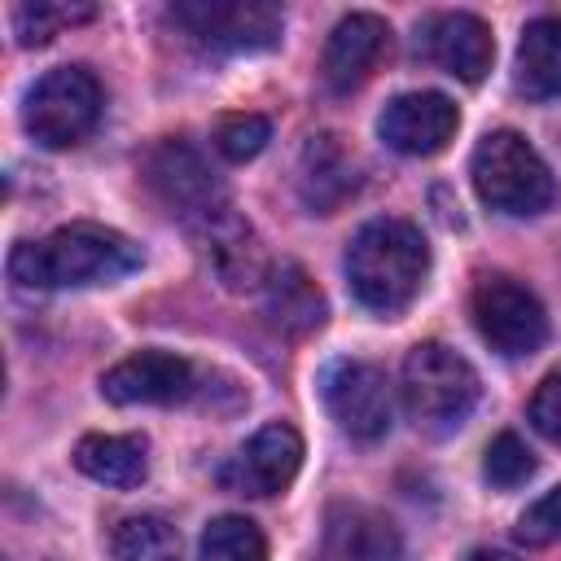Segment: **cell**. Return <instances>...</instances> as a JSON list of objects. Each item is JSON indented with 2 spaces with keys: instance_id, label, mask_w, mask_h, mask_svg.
<instances>
[{
  "instance_id": "obj_1",
  "label": "cell",
  "mask_w": 561,
  "mask_h": 561,
  "mask_svg": "<svg viewBox=\"0 0 561 561\" xmlns=\"http://www.w3.org/2000/svg\"><path fill=\"white\" fill-rule=\"evenodd\" d=\"M145 263L140 245L105 224H66L44 241H18L9 254V276L26 289H79L114 285Z\"/></svg>"
},
{
  "instance_id": "obj_2",
  "label": "cell",
  "mask_w": 561,
  "mask_h": 561,
  "mask_svg": "<svg viewBox=\"0 0 561 561\" xmlns=\"http://www.w3.org/2000/svg\"><path fill=\"white\" fill-rule=\"evenodd\" d=\"M430 276V245L416 224L408 219H373L346 245V280L351 294L377 311H403Z\"/></svg>"
},
{
  "instance_id": "obj_3",
  "label": "cell",
  "mask_w": 561,
  "mask_h": 561,
  "mask_svg": "<svg viewBox=\"0 0 561 561\" xmlns=\"http://www.w3.org/2000/svg\"><path fill=\"white\" fill-rule=\"evenodd\" d=\"M469 175H473V188L478 197L500 210V215H517V219H530V215H543L557 206L561 188L548 171V162L539 158V149L513 131V127H500V131H486L473 149V162H469Z\"/></svg>"
},
{
  "instance_id": "obj_4",
  "label": "cell",
  "mask_w": 561,
  "mask_h": 561,
  "mask_svg": "<svg viewBox=\"0 0 561 561\" xmlns=\"http://www.w3.org/2000/svg\"><path fill=\"white\" fill-rule=\"evenodd\" d=\"M403 408L416 421V430L443 438L460 430L482 394L478 373L465 355H456L443 342H421L403 359Z\"/></svg>"
},
{
  "instance_id": "obj_5",
  "label": "cell",
  "mask_w": 561,
  "mask_h": 561,
  "mask_svg": "<svg viewBox=\"0 0 561 561\" xmlns=\"http://www.w3.org/2000/svg\"><path fill=\"white\" fill-rule=\"evenodd\" d=\"M101 118V83L83 66H57L39 75L22 101V127L44 149L79 145Z\"/></svg>"
},
{
  "instance_id": "obj_6",
  "label": "cell",
  "mask_w": 561,
  "mask_h": 561,
  "mask_svg": "<svg viewBox=\"0 0 561 561\" xmlns=\"http://www.w3.org/2000/svg\"><path fill=\"white\" fill-rule=\"evenodd\" d=\"M145 184L149 193L188 228H210L219 215H228V193L215 180V171L202 162V153L184 140H162L145 153Z\"/></svg>"
},
{
  "instance_id": "obj_7",
  "label": "cell",
  "mask_w": 561,
  "mask_h": 561,
  "mask_svg": "<svg viewBox=\"0 0 561 561\" xmlns=\"http://www.w3.org/2000/svg\"><path fill=\"white\" fill-rule=\"evenodd\" d=\"M171 22L210 53H263L285 31L280 9L259 0H184L171 4Z\"/></svg>"
},
{
  "instance_id": "obj_8",
  "label": "cell",
  "mask_w": 561,
  "mask_h": 561,
  "mask_svg": "<svg viewBox=\"0 0 561 561\" xmlns=\"http://www.w3.org/2000/svg\"><path fill=\"white\" fill-rule=\"evenodd\" d=\"M473 324L478 333L491 342V351L517 359V355H535L548 337V316L543 302L504 272H486L473 285Z\"/></svg>"
},
{
  "instance_id": "obj_9",
  "label": "cell",
  "mask_w": 561,
  "mask_h": 561,
  "mask_svg": "<svg viewBox=\"0 0 561 561\" xmlns=\"http://www.w3.org/2000/svg\"><path fill=\"white\" fill-rule=\"evenodd\" d=\"M320 390H324V408H329V416L337 421L342 434H351L359 443H373L390 430L394 403H390V381L377 364L333 359L320 377Z\"/></svg>"
},
{
  "instance_id": "obj_10",
  "label": "cell",
  "mask_w": 561,
  "mask_h": 561,
  "mask_svg": "<svg viewBox=\"0 0 561 561\" xmlns=\"http://www.w3.org/2000/svg\"><path fill=\"white\" fill-rule=\"evenodd\" d=\"M298 465H302V438L294 425L285 421H272L263 425L228 465H224V486L237 491V495H280L294 478H298Z\"/></svg>"
},
{
  "instance_id": "obj_11",
  "label": "cell",
  "mask_w": 561,
  "mask_h": 561,
  "mask_svg": "<svg viewBox=\"0 0 561 561\" xmlns=\"http://www.w3.org/2000/svg\"><path fill=\"white\" fill-rule=\"evenodd\" d=\"M456 127H460V110L443 92H403L377 118V136L394 153H408V158L443 153L451 145Z\"/></svg>"
},
{
  "instance_id": "obj_12",
  "label": "cell",
  "mask_w": 561,
  "mask_h": 561,
  "mask_svg": "<svg viewBox=\"0 0 561 561\" xmlns=\"http://www.w3.org/2000/svg\"><path fill=\"white\" fill-rule=\"evenodd\" d=\"M193 364L171 351H136L101 377L110 403H184L193 394Z\"/></svg>"
},
{
  "instance_id": "obj_13",
  "label": "cell",
  "mask_w": 561,
  "mask_h": 561,
  "mask_svg": "<svg viewBox=\"0 0 561 561\" xmlns=\"http://www.w3.org/2000/svg\"><path fill=\"white\" fill-rule=\"evenodd\" d=\"M390 53V26L377 13H346L324 44L320 57V75L333 92H355L359 83L373 79V70L381 66V57Z\"/></svg>"
},
{
  "instance_id": "obj_14",
  "label": "cell",
  "mask_w": 561,
  "mask_h": 561,
  "mask_svg": "<svg viewBox=\"0 0 561 561\" xmlns=\"http://www.w3.org/2000/svg\"><path fill=\"white\" fill-rule=\"evenodd\" d=\"M421 44L447 75H456L465 83H482L491 61H495L491 26L482 18H473V13H438V18H430Z\"/></svg>"
},
{
  "instance_id": "obj_15",
  "label": "cell",
  "mask_w": 561,
  "mask_h": 561,
  "mask_svg": "<svg viewBox=\"0 0 561 561\" xmlns=\"http://www.w3.org/2000/svg\"><path fill=\"white\" fill-rule=\"evenodd\" d=\"M355 184H359V171H355L351 149L333 131L307 136L302 158H298V197L307 202V210L333 215L355 193Z\"/></svg>"
},
{
  "instance_id": "obj_16",
  "label": "cell",
  "mask_w": 561,
  "mask_h": 561,
  "mask_svg": "<svg viewBox=\"0 0 561 561\" xmlns=\"http://www.w3.org/2000/svg\"><path fill=\"white\" fill-rule=\"evenodd\" d=\"M403 539L394 522L368 504H337L324 522V561H399Z\"/></svg>"
},
{
  "instance_id": "obj_17",
  "label": "cell",
  "mask_w": 561,
  "mask_h": 561,
  "mask_svg": "<svg viewBox=\"0 0 561 561\" xmlns=\"http://www.w3.org/2000/svg\"><path fill=\"white\" fill-rule=\"evenodd\" d=\"M202 241H206V254H210V267L215 276L228 285V289H254L267 280V259H263V245L254 237V228L245 219H237L232 210L219 215L210 228H202Z\"/></svg>"
},
{
  "instance_id": "obj_18",
  "label": "cell",
  "mask_w": 561,
  "mask_h": 561,
  "mask_svg": "<svg viewBox=\"0 0 561 561\" xmlns=\"http://www.w3.org/2000/svg\"><path fill=\"white\" fill-rule=\"evenodd\" d=\"M263 311L280 333H311L324 324L329 302L320 294V285L298 267V263H280L267 272L263 280Z\"/></svg>"
},
{
  "instance_id": "obj_19",
  "label": "cell",
  "mask_w": 561,
  "mask_h": 561,
  "mask_svg": "<svg viewBox=\"0 0 561 561\" xmlns=\"http://www.w3.org/2000/svg\"><path fill=\"white\" fill-rule=\"evenodd\" d=\"M149 443L140 434H88L75 447V469L105 486H140L149 473Z\"/></svg>"
},
{
  "instance_id": "obj_20",
  "label": "cell",
  "mask_w": 561,
  "mask_h": 561,
  "mask_svg": "<svg viewBox=\"0 0 561 561\" xmlns=\"http://www.w3.org/2000/svg\"><path fill=\"white\" fill-rule=\"evenodd\" d=\"M517 92L530 101L561 96V13L526 22L517 44Z\"/></svg>"
},
{
  "instance_id": "obj_21",
  "label": "cell",
  "mask_w": 561,
  "mask_h": 561,
  "mask_svg": "<svg viewBox=\"0 0 561 561\" xmlns=\"http://www.w3.org/2000/svg\"><path fill=\"white\" fill-rule=\"evenodd\" d=\"M110 552H114V561H180L184 543L167 517L140 513V517H123L110 530Z\"/></svg>"
},
{
  "instance_id": "obj_22",
  "label": "cell",
  "mask_w": 561,
  "mask_h": 561,
  "mask_svg": "<svg viewBox=\"0 0 561 561\" xmlns=\"http://www.w3.org/2000/svg\"><path fill=\"white\" fill-rule=\"evenodd\" d=\"M88 18H96V4H88V0H31V4L13 9V35L22 48H35Z\"/></svg>"
},
{
  "instance_id": "obj_23",
  "label": "cell",
  "mask_w": 561,
  "mask_h": 561,
  "mask_svg": "<svg viewBox=\"0 0 561 561\" xmlns=\"http://www.w3.org/2000/svg\"><path fill=\"white\" fill-rule=\"evenodd\" d=\"M197 557L202 561H267V539L250 517L224 513V517L206 522Z\"/></svg>"
},
{
  "instance_id": "obj_24",
  "label": "cell",
  "mask_w": 561,
  "mask_h": 561,
  "mask_svg": "<svg viewBox=\"0 0 561 561\" xmlns=\"http://www.w3.org/2000/svg\"><path fill=\"white\" fill-rule=\"evenodd\" d=\"M482 473H486V482L491 486H500V491H513V486H522L530 473H535V451L517 438V434H495L491 438V447H486V460H482Z\"/></svg>"
},
{
  "instance_id": "obj_25",
  "label": "cell",
  "mask_w": 561,
  "mask_h": 561,
  "mask_svg": "<svg viewBox=\"0 0 561 561\" xmlns=\"http://www.w3.org/2000/svg\"><path fill=\"white\" fill-rule=\"evenodd\" d=\"M267 140H272V123L263 114H228L215 123V149L228 162H245V158L263 153Z\"/></svg>"
},
{
  "instance_id": "obj_26",
  "label": "cell",
  "mask_w": 561,
  "mask_h": 561,
  "mask_svg": "<svg viewBox=\"0 0 561 561\" xmlns=\"http://www.w3.org/2000/svg\"><path fill=\"white\" fill-rule=\"evenodd\" d=\"M561 539V486L539 495L522 517H517V543L526 548H548Z\"/></svg>"
},
{
  "instance_id": "obj_27",
  "label": "cell",
  "mask_w": 561,
  "mask_h": 561,
  "mask_svg": "<svg viewBox=\"0 0 561 561\" xmlns=\"http://www.w3.org/2000/svg\"><path fill=\"white\" fill-rule=\"evenodd\" d=\"M530 425H535L543 438L561 443V368H552V373L535 386V394H530Z\"/></svg>"
},
{
  "instance_id": "obj_28",
  "label": "cell",
  "mask_w": 561,
  "mask_h": 561,
  "mask_svg": "<svg viewBox=\"0 0 561 561\" xmlns=\"http://www.w3.org/2000/svg\"><path fill=\"white\" fill-rule=\"evenodd\" d=\"M465 561H517V557H508V552H500V548H478V552H469Z\"/></svg>"
}]
</instances>
